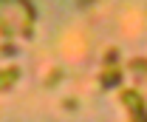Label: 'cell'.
<instances>
[{"instance_id": "obj_1", "label": "cell", "mask_w": 147, "mask_h": 122, "mask_svg": "<svg viewBox=\"0 0 147 122\" xmlns=\"http://www.w3.org/2000/svg\"><path fill=\"white\" fill-rule=\"evenodd\" d=\"M14 77H17V71H3L0 74V88H9L14 82Z\"/></svg>"}]
</instances>
